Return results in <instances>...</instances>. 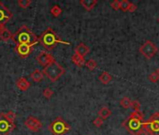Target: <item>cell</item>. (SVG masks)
I'll list each match as a JSON object with an SVG mask.
<instances>
[{"mask_svg": "<svg viewBox=\"0 0 159 135\" xmlns=\"http://www.w3.org/2000/svg\"><path fill=\"white\" fill-rule=\"evenodd\" d=\"M62 13V9L58 5H55L51 9V14L54 17H59Z\"/></svg>", "mask_w": 159, "mask_h": 135, "instance_id": "44dd1931", "label": "cell"}, {"mask_svg": "<svg viewBox=\"0 0 159 135\" xmlns=\"http://www.w3.org/2000/svg\"><path fill=\"white\" fill-rule=\"evenodd\" d=\"M98 115H99V117L102 118V119L104 120V119H107L109 116H111L112 111H111L108 107H102V108L99 110Z\"/></svg>", "mask_w": 159, "mask_h": 135, "instance_id": "ffe728a7", "label": "cell"}, {"mask_svg": "<svg viewBox=\"0 0 159 135\" xmlns=\"http://www.w3.org/2000/svg\"><path fill=\"white\" fill-rule=\"evenodd\" d=\"M38 42H40L42 46L46 50H49V51L55 49L58 43H63V44H66V45L70 44L69 42L63 41L51 27H48L40 35V37L38 38Z\"/></svg>", "mask_w": 159, "mask_h": 135, "instance_id": "7a4b0ae2", "label": "cell"}, {"mask_svg": "<svg viewBox=\"0 0 159 135\" xmlns=\"http://www.w3.org/2000/svg\"><path fill=\"white\" fill-rule=\"evenodd\" d=\"M111 7H112L114 11L120 10V1H118V0H114L113 2L111 3Z\"/></svg>", "mask_w": 159, "mask_h": 135, "instance_id": "1f68e13d", "label": "cell"}, {"mask_svg": "<svg viewBox=\"0 0 159 135\" xmlns=\"http://www.w3.org/2000/svg\"><path fill=\"white\" fill-rule=\"evenodd\" d=\"M130 118L132 119H135V120H138V121H142L143 120V115L140 111H134L131 115H130Z\"/></svg>", "mask_w": 159, "mask_h": 135, "instance_id": "603a6c76", "label": "cell"}, {"mask_svg": "<svg viewBox=\"0 0 159 135\" xmlns=\"http://www.w3.org/2000/svg\"><path fill=\"white\" fill-rule=\"evenodd\" d=\"M136 135H149V131H148L146 128H141L137 132V134H136Z\"/></svg>", "mask_w": 159, "mask_h": 135, "instance_id": "d6a6232c", "label": "cell"}, {"mask_svg": "<svg viewBox=\"0 0 159 135\" xmlns=\"http://www.w3.org/2000/svg\"><path fill=\"white\" fill-rule=\"evenodd\" d=\"M65 72H66L65 68L62 67L55 60L52 61L45 68H43V71H42V73L46 75L51 82H56L62 75H64Z\"/></svg>", "mask_w": 159, "mask_h": 135, "instance_id": "3957f363", "label": "cell"}, {"mask_svg": "<svg viewBox=\"0 0 159 135\" xmlns=\"http://www.w3.org/2000/svg\"><path fill=\"white\" fill-rule=\"evenodd\" d=\"M125 126L126 127V128L131 132L133 133L134 135L137 134V132L142 128V124L140 121H138V120H135V119H132V118H129L126 123H125Z\"/></svg>", "mask_w": 159, "mask_h": 135, "instance_id": "7c38bea8", "label": "cell"}, {"mask_svg": "<svg viewBox=\"0 0 159 135\" xmlns=\"http://www.w3.org/2000/svg\"><path fill=\"white\" fill-rule=\"evenodd\" d=\"M153 135H159V134H153Z\"/></svg>", "mask_w": 159, "mask_h": 135, "instance_id": "d590c367", "label": "cell"}, {"mask_svg": "<svg viewBox=\"0 0 159 135\" xmlns=\"http://www.w3.org/2000/svg\"><path fill=\"white\" fill-rule=\"evenodd\" d=\"M89 52H90L89 47L84 43H80L79 45H77L76 48H75V54H77V55H79L80 56H82V57L87 56L89 54Z\"/></svg>", "mask_w": 159, "mask_h": 135, "instance_id": "4fadbf2b", "label": "cell"}, {"mask_svg": "<svg viewBox=\"0 0 159 135\" xmlns=\"http://www.w3.org/2000/svg\"><path fill=\"white\" fill-rule=\"evenodd\" d=\"M31 78H32V80L34 81V82H36V83H39V82H41L42 81V79H43V76H44V74L42 73V71L41 70H35L32 73H31Z\"/></svg>", "mask_w": 159, "mask_h": 135, "instance_id": "ac0fdd59", "label": "cell"}, {"mask_svg": "<svg viewBox=\"0 0 159 135\" xmlns=\"http://www.w3.org/2000/svg\"><path fill=\"white\" fill-rule=\"evenodd\" d=\"M12 18L11 11L0 1V31L5 28V25Z\"/></svg>", "mask_w": 159, "mask_h": 135, "instance_id": "ba28073f", "label": "cell"}, {"mask_svg": "<svg viewBox=\"0 0 159 135\" xmlns=\"http://www.w3.org/2000/svg\"><path fill=\"white\" fill-rule=\"evenodd\" d=\"M103 123H104V120H103L102 118H100L99 116L96 117V118L93 121V124H94L96 128H100V127L103 125Z\"/></svg>", "mask_w": 159, "mask_h": 135, "instance_id": "4dcf8cb0", "label": "cell"}, {"mask_svg": "<svg viewBox=\"0 0 159 135\" xmlns=\"http://www.w3.org/2000/svg\"><path fill=\"white\" fill-rule=\"evenodd\" d=\"M142 128H146L149 133L159 131V113H155L152 115L146 123L142 124Z\"/></svg>", "mask_w": 159, "mask_h": 135, "instance_id": "52a82bcc", "label": "cell"}, {"mask_svg": "<svg viewBox=\"0 0 159 135\" xmlns=\"http://www.w3.org/2000/svg\"><path fill=\"white\" fill-rule=\"evenodd\" d=\"M55 59L54 58L51 54L49 53H46V52H40L38 54V56H37V61L42 66V67H46L48 66L49 64H51L52 61H55Z\"/></svg>", "mask_w": 159, "mask_h": 135, "instance_id": "30bf717a", "label": "cell"}, {"mask_svg": "<svg viewBox=\"0 0 159 135\" xmlns=\"http://www.w3.org/2000/svg\"><path fill=\"white\" fill-rule=\"evenodd\" d=\"M139 51L145 58L151 59L152 57L155 56V54L158 51V48L156 47V45L153 42H152L151 40H147L141 45V47L139 48Z\"/></svg>", "mask_w": 159, "mask_h": 135, "instance_id": "5b68a950", "label": "cell"}, {"mask_svg": "<svg viewBox=\"0 0 159 135\" xmlns=\"http://www.w3.org/2000/svg\"><path fill=\"white\" fill-rule=\"evenodd\" d=\"M85 66H86V68H87L88 70H94L96 68L97 64H96V62H95L94 59H89L87 62H85Z\"/></svg>", "mask_w": 159, "mask_h": 135, "instance_id": "484cf974", "label": "cell"}, {"mask_svg": "<svg viewBox=\"0 0 159 135\" xmlns=\"http://www.w3.org/2000/svg\"><path fill=\"white\" fill-rule=\"evenodd\" d=\"M149 80L152 82V83H156L158 80H159V76H158V74L156 73V71H154V72H152V73H151L150 75H149Z\"/></svg>", "mask_w": 159, "mask_h": 135, "instance_id": "f1b7e54d", "label": "cell"}, {"mask_svg": "<svg viewBox=\"0 0 159 135\" xmlns=\"http://www.w3.org/2000/svg\"><path fill=\"white\" fill-rule=\"evenodd\" d=\"M24 125L27 127L28 129H30L31 131H34V132H37L41 128H42V123L41 121L35 117V116H29L25 122H24Z\"/></svg>", "mask_w": 159, "mask_h": 135, "instance_id": "9c48e42d", "label": "cell"}, {"mask_svg": "<svg viewBox=\"0 0 159 135\" xmlns=\"http://www.w3.org/2000/svg\"><path fill=\"white\" fill-rule=\"evenodd\" d=\"M156 73L158 74V76H159V68L157 69V70H156Z\"/></svg>", "mask_w": 159, "mask_h": 135, "instance_id": "e575fe53", "label": "cell"}, {"mask_svg": "<svg viewBox=\"0 0 159 135\" xmlns=\"http://www.w3.org/2000/svg\"><path fill=\"white\" fill-rule=\"evenodd\" d=\"M17 3H18V5H19L20 8L26 9V8H28L31 5L32 1H31V0H18Z\"/></svg>", "mask_w": 159, "mask_h": 135, "instance_id": "d4e9b609", "label": "cell"}, {"mask_svg": "<svg viewBox=\"0 0 159 135\" xmlns=\"http://www.w3.org/2000/svg\"><path fill=\"white\" fill-rule=\"evenodd\" d=\"M130 107H131L134 111H139V109H140V103H139V101H131Z\"/></svg>", "mask_w": 159, "mask_h": 135, "instance_id": "f546056e", "label": "cell"}, {"mask_svg": "<svg viewBox=\"0 0 159 135\" xmlns=\"http://www.w3.org/2000/svg\"><path fill=\"white\" fill-rule=\"evenodd\" d=\"M49 129L54 135H64L70 130V127L63 118L56 117L49 126Z\"/></svg>", "mask_w": 159, "mask_h": 135, "instance_id": "277c9868", "label": "cell"}, {"mask_svg": "<svg viewBox=\"0 0 159 135\" xmlns=\"http://www.w3.org/2000/svg\"><path fill=\"white\" fill-rule=\"evenodd\" d=\"M120 105L125 109H128L131 105V100L128 97H125L120 101Z\"/></svg>", "mask_w": 159, "mask_h": 135, "instance_id": "7402d4cb", "label": "cell"}, {"mask_svg": "<svg viewBox=\"0 0 159 135\" xmlns=\"http://www.w3.org/2000/svg\"><path fill=\"white\" fill-rule=\"evenodd\" d=\"M3 115H4V116H5L10 122L14 123V121H15V119H16V115H15L14 112L10 111V112H8V113H3Z\"/></svg>", "mask_w": 159, "mask_h": 135, "instance_id": "cb8c5ba5", "label": "cell"}, {"mask_svg": "<svg viewBox=\"0 0 159 135\" xmlns=\"http://www.w3.org/2000/svg\"><path fill=\"white\" fill-rule=\"evenodd\" d=\"M158 22H159V18H158Z\"/></svg>", "mask_w": 159, "mask_h": 135, "instance_id": "8d00e7d4", "label": "cell"}, {"mask_svg": "<svg viewBox=\"0 0 159 135\" xmlns=\"http://www.w3.org/2000/svg\"><path fill=\"white\" fill-rule=\"evenodd\" d=\"M136 10H137V5H135V4H133V3H130L129 8H128V11H130V12H134Z\"/></svg>", "mask_w": 159, "mask_h": 135, "instance_id": "836d02e7", "label": "cell"}, {"mask_svg": "<svg viewBox=\"0 0 159 135\" xmlns=\"http://www.w3.org/2000/svg\"><path fill=\"white\" fill-rule=\"evenodd\" d=\"M80 4L86 11H91L97 4V1H96V0H81Z\"/></svg>", "mask_w": 159, "mask_h": 135, "instance_id": "9a60e30c", "label": "cell"}, {"mask_svg": "<svg viewBox=\"0 0 159 135\" xmlns=\"http://www.w3.org/2000/svg\"><path fill=\"white\" fill-rule=\"evenodd\" d=\"M52 95H54V91H52V90H51V88L47 87V88H45V89L43 90V97H44L45 99L50 100V99L51 98Z\"/></svg>", "mask_w": 159, "mask_h": 135, "instance_id": "83f0119b", "label": "cell"}, {"mask_svg": "<svg viewBox=\"0 0 159 135\" xmlns=\"http://www.w3.org/2000/svg\"><path fill=\"white\" fill-rule=\"evenodd\" d=\"M11 37H12V33L6 27L0 31V39L3 41H9L10 39H11Z\"/></svg>", "mask_w": 159, "mask_h": 135, "instance_id": "e0dca14e", "label": "cell"}, {"mask_svg": "<svg viewBox=\"0 0 159 135\" xmlns=\"http://www.w3.org/2000/svg\"><path fill=\"white\" fill-rule=\"evenodd\" d=\"M33 48L34 47L30 46V45L19 44V45H16L15 46V51L22 58H25L31 54V52L33 51Z\"/></svg>", "mask_w": 159, "mask_h": 135, "instance_id": "8fae6325", "label": "cell"}, {"mask_svg": "<svg viewBox=\"0 0 159 135\" xmlns=\"http://www.w3.org/2000/svg\"><path fill=\"white\" fill-rule=\"evenodd\" d=\"M15 124L10 122L3 115L0 114V135H10L11 132L14 129Z\"/></svg>", "mask_w": 159, "mask_h": 135, "instance_id": "8992f818", "label": "cell"}, {"mask_svg": "<svg viewBox=\"0 0 159 135\" xmlns=\"http://www.w3.org/2000/svg\"><path fill=\"white\" fill-rule=\"evenodd\" d=\"M129 5H130V2H128L127 0H123V1H120V10L123 11L124 12L128 11Z\"/></svg>", "mask_w": 159, "mask_h": 135, "instance_id": "4316f807", "label": "cell"}, {"mask_svg": "<svg viewBox=\"0 0 159 135\" xmlns=\"http://www.w3.org/2000/svg\"><path fill=\"white\" fill-rule=\"evenodd\" d=\"M16 86L22 90V91H26V90L30 87V83L27 81L25 77H21L16 81Z\"/></svg>", "mask_w": 159, "mask_h": 135, "instance_id": "5bb4252c", "label": "cell"}, {"mask_svg": "<svg viewBox=\"0 0 159 135\" xmlns=\"http://www.w3.org/2000/svg\"><path fill=\"white\" fill-rule=\"evenodd\" d=\"M99 81L102 83H104V84H107V83H109L111 81H112V75L109 73V72H107V71H104V72H102L100 75H99Z\"/></svg>", "mask_w": 159, "mask_h": 135, "instance_id": "d6986e66", "label": "cell"}, {"mask_svg": "<svg viewBox=\"0 0 159 135\" xmlns=\"http://www.w3.org/2000/svg\"><path fill=\"white\" fill-rule=\"evenodd\" d=\"M71 60H72V62H73L77 67H80V68H81V67H82V66L85 65V59H84V57L80 56L77 55V54H74V55L72 56Z\"/></svg>", "mask_w": 159, "mask_h": 135, "instance_id": "2e32d148", "label": "cell"}, {"mask_svg": "<svg viewBox=\"0 0 159 135\" xmlns=\"http://www.w3.org/2000/svg\"><path fill=\"white\" fill-rule=\"evenodd\" d=\"M11 39L15 42L16 45L26 44L33 47L37 42H38V38L25 25H22L14 34H12Z\"/></svg>", "mask_w": 159, "mask_h": 135, "instance_id": "6da1fadb", "label": "cell"}]
</instances>
